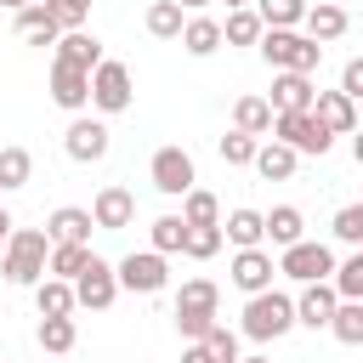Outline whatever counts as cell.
Instances as JSON below:
<instances>
[{"mask_svg": "<svg viewBox=\"0 0 363 363\" xmlns=\"http://www.w3.org/2000/svg\"><path fill=\"white\" fill-rule=\"evenodd\" d=\"M255 51L267 57V68H272V74H312V68L323 62V45H318V40H306L301 28H267Z\"/></svg>", "mask_w": 363, "mask_h": 363, "instance_id": "cell-2", "label": "cell"}, {"mask_svg": "<svg viewBox=\"0 0 363 363\" xmlns=\"http://www.w3.org/2000/svg\"><path fill=\"white\" fill-rule=\"evenodd\" d=\"M182 244H187V221H182V216H159V221L147 227V250H159V255H182Z\"/></svg>", "mask_w": 363, "mask_h": 363, "instance_id": "cell-32", "label": "cell"}, {"mask_svg": "<svg viewBox=\"0 0 363 363\" xmlns=\"http://www.w3.org/2000/svg\"><path fill=\"white\" fill-rule=\"evenodd\" d=\"M312 119H318L329 136H357V102H352L346 91H318Z\"/></svg>", "mask_w": 363, "mask_h": 363, "instance_id": "cell-15", "label": "cell"}, {"mask_svg": "<svg viewBox=\"0 0 363 363\" xmlns=\"http://www.w3.org/2000/svg\"><path fill=\"white\" fill-rule=\"evenodd\" d=\"M142 23H147V34H153V40H182V28H187V11H182L176 0H153Z\"/></svg>", "mask_w": 363, "mask_h": 363, "instance_id": "cell-28", "label": "cell"}, {"mask_svg": "<svg viewBox=\"0 0 363 363\" xmlns=\"http://www.w3.org/2000/svg\"><path fill=\"white\" fill-rule=\"evenodd\" d=\"M57 62H74V68L96 74L108 57H102V40H96L91 28H74V34H62V40H57Z\"/></svg>", "mask_w": 363, "mask_h": 363, "instance_id": "cell-19", "label": "cell"}, {"mask_svg": "<svg viewBox=\"0 0 363 363\" xmlns=\"http://www.w3.org/2000/svg\"><path fill=\"white\" fill-rule=\"evenodd\" d=\"M147 176H153V187H159L164 199H187V193H193V182H199V170H193V153H187V147H159V153L147 159Z\"/></svg>", "mask_w": 363, "mask_h": 363, "instance_id": "cell-5", "label": "cell"}, {"mask_svg": "<svg viewBox=\"0 0 363 363\" xmlns=\"http://www.w3.org/2000/svg\"><path fill=\"white\" fill-rule=\"evenodd\" d=\"M182 221H187V227H221V199L204 193V187H193V193L182 199Z\"/></svg>", "mask_w": 363, "mask_h": 363, "instance_id": "cell-31", "label": "cell"}, {"mask_svg": "<svg viewBox=\"0 0 363 363\" xmlns=\"http://www.w3.org/2000/svg\"><path fill=\"white\" fill-rule=\"evenodd\" d=\"M267 238H272L278 250L301 244V238H306V216H301L295 204H278V210H267Z\"/></svg>", "mask_w": 363, "mask_h": 363, "instance_id": "cell-27", "label": "cell"}, {"mask_svg": "<svg viewBox=\"0 0 363 363\" xmlns=\"http://www.w3.org/2000/svg\"><path fill=\"white\" fill-rule=\"evenodd\" d=\"M272 102L267 96H238L233 102V130H244V136H272Z\"/></svg>", "mask_w": 363, "mask_h": 363, "instance_id": "cell-22", "label": "cell"}, {"mask_svg": "<svg viewBox=\"0 0 363 363\" xmlns=\"http://www.w3.org/2000/svg\"><path fill=\"white\" fill-rule=\"evenodd\" d=\"M62 147H68L74 164H102L108 147H113V130H108L102 119H85V113H79V119L62 130Z\"/></svg>", "mask_w": 363, "mask_h": 363, "instance_id": "cell-9", "label": "cell"}, {"mask_svg": "<svg viewBox=\"0 0 363 363\" xmlns=\"http://www.w3.org/2000/svg\"><path fill=\"white\" fill-rule=\"evenodd\" d=\"M335 238H340V244H352V250H363V199L335 210Z\"/></svg>", "mask_w": 363, "mask_h": 363, "instance_id": "cell-39", "label": "cell"}, {"mask_svg": "<svg viewBox=\"0 0 363 363\" xmlns=\"http://www.w3.org/2000/svg\"><path fill=\"white\" fill-rule=\"evenodd\" d=\"M221 244H227V233H221V227H187V244H182V255H187V261H210Z\"/></svg>", "mask_w": 363, "mask_h": 363, "instance_id": "cell-38", "label": "cell"}, {"mask_svg": "<svg viewBox=\"0 0 363 363\" xmlns=\"http://www.w3.org/2000/svg\"><path fill=\"white\" fill-rule=\"evenodd\" d=\"M182 363H221V357H216L204 340H187V346H182Z\"/></svg>", "mask_w": 363, "mask_h": 363, "instance_id": "cell-45", "label": "cell"}, {"mask_svg": "<svg viewBox=\"0 0 363 363\" xmlns=\"http://www.w3.org/2000/svg\"><path fill=\"white\" fill-rule=\"evenodd\" d=\"M130 96H136V85H130V68L108 57V62L91 74V108H96V113H125V108H130Z\"/></svg>", "mask_w": 363, "mask_h": 363, "instance_id": "cell-7", "label": "cell"}, {"mask_svg": "<svg viewBox=\"0 0 363 363\" xmlns=\"http://www.w3.org/2000/svg\"><path fill=\"white\" fill-rule=\"evenodd\" d=\"M216 306H221V289L210 278H187L176 289V312H216Z\"/></svg>", "mask_w": 363, "mask_h": 363, "instance_id": "cell-33", "label": "cell"}, {"mask_svg": "<svg viewBox=\"0 0 363 363\" xmlns=\"http://www.w3.org/2000/svg\"><path fill=\"white\" fill-rule=\"evenodd\" d=\"M34 306H40V318H74L79 295L68 278H45V284H34Z\"/></svg>", "mask_w": 363, "mask_h": 363, "instance_id": "cell-24", "label": "cell"}, {"mask_svg": "<svg viewBox=\"0 0 363 363\" xmlns=\"http://www.w3.org/2000/svg\"><path fill=\"white\" fill-rule=\"evenodd\" d=\"M216 323H221L216 312H176V329H182V340H204Z\"/></svg>", "mask_w": 363, "mask_h": 363, "instance_id": "cell-43", "label": "cell"}, {"mask_svg": "<svg viewBox=\"0 0 363 363\" xmlns=\"http://www.w3.org/2000/svg\"><path fill=\"white\" fill-rule=\"evenodd\" d=\"M34 340H40V352H51V357H62V352H74V340H79V329H74V318H40V329H34Z\"/></svg>", "mask_w": 363, "mask_h": 363, "instance_id": "cell-29", "label": "cell"}, {"mask_svg": "<svg viewBox=\"0 0 363 363\" xmlns=\"http://www.w3.org/2000/svg\"><path fill=\"white\" fill-rule=\"evenodd\" d=\"M0 6H11V17H17V11H28V6H40V0H0Z\"/></svg>", "mask_w": 363, "mask_h": 363, "instance_id": "cell-47", "label": "cell"}, {"mask_svg": "<svg viewBox=\"0 0 363 363\" xmlns=\"http://www.w3.org/2000/svg\"><path fill=\"white\" fill-rule=\"evenodd\" d=\"M340 91H346L352 102H363V57H352V62L340 68Z\"/></svg>", "mask_w": 363, "mask_h": 363, "instance_id": "cell-44", "label": "cell"}, {"mask_svg": "<svg viewBox=\"0 0 363 363\" xmlns=\"http://www.w3.org/2000/svg\"><path fill=\"white\" fill-rule=\"evenodd\" d=\"M267 28H301L306 23V0H255Z\"/></svg>", "mask_w": 363, "mask_h": 363, "instance_id": "cell-36", "label": "cell"}, {"mask_svg": "<svg viewBox=\"0 0 363 363\" xmlns=\"http://www.w3.org/2000/svg\"><path fill=\"white\" fill-rule=\"evenodd\" d=\"M51 102L68 108V113L91 108V74L74 68V62H51Z\"/></svg>", "mask_w": 363, "mask_h": 363, "instance_id": "cell-13", "label": "cell"}, {"mask_svg": "<svg viewBox=\"0 0 363 363\" xmlns=\"http://www.w3.org/2000/svg\"><path fill=\"white\" fill-rule=\"evenodd\" d=\"M51 11H57V23H62V34H74V28H85V17H91V0H45Z\"/></svg>", "mask_w": 363, "mask_h": 363, "instance_id": "cell-42", "label": "cell"}, {"mask_svg": "<svg viewBox=\"0 0 363 363\" xmlns=\"http://www.w3.org/2000/svg\"><path fill=\"white\" fill-rule=\"evenodd\" d=\"M272 113H312V102H318V85H312V74H272Z\"/></svg>", "mask_w": 363, "mask_h": 363, "instance_id": "cell-14", "label": "cell"}, {"mask_svg": "<svg viewBox=\"0 0 363 363\" xmlns=\"http://www.w3.org/2000/svg\"><path fill=\"white\" fill-rule=\"evenodd\" d=\"M0 272H6L11 284H23V289L45 284V278H51V233H40V227H17L11 244H6V255H0Z\"/></svg>", "mask_w": 363, "mask_h": 363, "instance_id": "cell-1", "label": "cell"}, {"mask_svg": "<svg viewBox=\"0 0 363 363\" xmlns=\"http://www.w3.org/2000/svg\"><path fill=\"white\" fill-rule=\"evenodd\" d=\"M182 51H187V57H216V51H221V23H216V17H187Z\"/></svg>", "mask_w": 363, "mask_h": 363, "instance_id": "cell-26", "label": "cell"}, {"mask_svg": "<svg viewBox=\"0 0 363 363\" xmlns=\"http://www.w3.org/2000/svg\"><path fill=\"white\" fill-rule=\"evenodd\" d=\"M91 255H96L91 244H51V278H68V284H74Z\"/></svg>", "mask_w": 363, "mask_h": 363, "instance_id": "cell-34", "label": "cell"}, {"mask_svg": "<svg viewBox=\"0 0 363 363\" xmlns=\"http://www.w3.org/2000/svg\"><path fill=\"white\" fill-rule=\"evenodd\" d=\"M346 28H352L346 6H335V0H318V6H306V23H301V34H306V40L329 45V40H340Z\"/></svg>", "mask_w": 363, "mask_h": 363, "instance_id": "cell-17", "label": "cell"}, {"mask_svg": "<svg viewBox=\"0 0 363 363\" xmlns=\"http://www.w3.org/2000/svg\"><path fill=\"white\" fill-rule=\"evenodd\" d=\"M11 233H17V221H11V210L0 204V255H6V244H11Z\"/></svg>", "mask_w": 363, "mask_h": 363, "instance_id": "cell-46", "label": "cell"}, {"mask_svg": "<svg viewBox=\"0 0 363 363\" xmlns=\"http://www.w3.org/2000/svg\"><path fill=\"white\" fill-rule=\"evenodd\" d=\"M91 216H96V227H102V233H125V227L136 221V199H130V187L108 182V187L91 199Z\"/></svg>", "mask_w": 363, "mask_h": 363, "instance_id": "cell-12", "label": "cell"}, {"mask_svg": "<svg viewBox=\"0 0 363 363\" xmlns=\"http://www.w3.org/2000/svg\"><path fill=\"white\" fill-rule=\"evenodd\" d=\"M295 164H301V153L289 147V142H261V153H255V176H267V182H289L295 176Z\"/></svg>", "mask_w": 363, "mask_h": 363, "instance_id": "cell-23", "label": "cell"}, {"mask_svg": "<svg viewBox=\"0 0 363 363\" xmlns=\"http://www.w3.org/2000/svg\"><path fill=\"white\" fill-rule=\"evenodd\" d=\"M329 335H335L340 346H363V301H340V306H335Z\"/></svg>", "mask_w": 363, "mask_h": 363, "instance_id": "cell-35", "label": "cell"}, {"mask_svg": "<svg viewBox=\"0 0 363 363\" xmlns=\"http://www.w3.org/2000/svg\"><path fill=\"white\" fill-rule=\"evenodd\" d=\"M113 267H119V289H130V295H159V289L170 284V267H164L159 250H130V255L113 261Z\"/></svg>", "mask_w": 363, "mask_h": 363, "instance_id": "cell-6", "label": "cell"}, {"mask_svg": "<svg viewBox=\"0 0 363 363\" xmlns=\"http://www.w3.org/2000/svg\"><path fill=\"white\" fill-rule=\"evenodd\" d=\"M352 159H357V164H363V130H357V136H352Z\"/></svg>", "mask_w": 363, "mask_h": 363, "instance_id": "cell-49", "label": "cell"}, {"mask_svg": "<svg viewBox=\"0 0 363 363\" xmlns=\"http://www.w3.org/2000/svg\"><path fill=\"white\" fill-rule=\"evenodd\" d=\"M335 306H340L335 284H301V295H295V323L329 329V323H335Z\"/></svg>", "mask_w": 363, "mask_h": 363, "instance_id": "cell-16", "label": "cell"}, {"mask_svg": "<svg viewBox=\"0 0 363 363\" xmlns=\"http://www.w3.org/2000/svg\"><path fill=\"white\" fill-rule=\"evenodd\" d=\"M272 136H278V142H289L295 153H318V159L335 147V136H329L312 113H278V119H272Z\"/></svg>", "mask_w": 363, "mask_h": 363, "instance_id": "cell-10", "label": "cell"}, {"mask_svg": "<svg viewBox=\"0 0 363 363\" xmlns=\"http://www.w3.org/2000/svg\"><path fill=\"white\" fill-rule=\"evenodd\" d=\"M227 278H233V289H244V295H267L272 278H278V261H272V250H238L233 267H227Z\"/></svg>", "mask_w": 363, "mask_h": 363, "instance_id": "cell-11", "label": "cell"}, {"mask_svg": "<svg viewBox=\"0 0 363 363\" xmlns=\"http://www.w3.org/2000/svg\"><path fill=\"white\" fill-rule=\"evenodd\" d=\"M74 295H79V306H91V312H108V306L119 301V267L102 261V255H91L85 272L74 278Z\"/></svg>", "mask_w": 363, "mask_h": 363, "instance_id": "cell-8", "label": "cell"}, {"mask_svg": "<svg viewBox=\"0 0 363 363\" xmlns=\"http://www.w3.org/2000/svg\"><path fill=\"white\" fill-rule=\"evenodd\" d=\"M329 284H335V295H340V301H363V250H352V255L335 267V278H329Z\"/></svg>", "mask_w": 363, "mask_h": 363, "instance_id": "cell-37", "label": "cell"}, {"mask_svg": "<svg viewBox=\"0 0 363 363\" xmlns=\"http://www.w3.org/2000/svg\"><path fill=\"white\" fill-rule=\"evenodd\" d=\"M335 267H340V261H335V250H329L323 238H301V244L278 250V272L295 278V284H329Z\"/></svg>", "mask_w": 363, "mask_h": 363, "instance_id": "cell-4", "label": "cell"}, {"mask_svg": "<svg viewBox=\"0 0 363 363\" xmlns=\"http://www.w3.org/2000/svg\"><path fill=\"white\" fill-rule=\"evenodd\" d=\"M255 153H261V136H244V130H227L221 136V159L227 164H255Z\"/></svg>", "mask_w": 363, "mask_h": 363, "instance_id": "cell-40", "label": "cell"}, {"mask_svg": "<svg viewBox=\"0 0 363 363\" xmlns=\"http://www.w3.org/2000/svg\"><path fill=\"white\" fill-rule=\"evenodd\" d=\"M295 329V301L289 295H278V289H267V295H250L244 301V323H238V335L244 340H278V335H289Z\"/></svg>", "mask_w": 363, "mask_h": 363, "instance_id": "cell-3", "label": "cell"}, {"mask_svg": "<svg viewBox=\"0 0 363 363\" xmlns=\"http://www.w3.org/2000/svg\"><path fill=\"white\" fill-rule=\"evenodd\" d=\"M28 176H34V153L28 147H0V193L28 187Z\"/></svg>", "mask_w": 363, "mask_h": 363, "instance_id": "cell-30", "label": "cell"}, {"mask_svg": "<svg viewBox=\"0 0 363 363\" xmlns=\"http://www.w3.org/2000/svg\"><path fill=\"white\" fill-rule=\"evenodd\" d=\"M244 6H255V0H227V11H244Z\"/></svg>", "mask_w": 363, "mask_h": 363, "instance_id": "cell-50", "label": "cell"}, {"mask_svg": "<svg viewBox=\"0 0 363 363\" xmlns=\"http://www.w3.org/2000/svg\"><path fill=\"white\" fill-rule=\"evenodd\" d=\"M244 363H272V357H261V352H255V357H244Z\"/></svg>", "mask_w": 363, "mask_h": 363, "instance_id": "cell-51", "label": "cell"}, {"mask_svg": "<svg viewBox=\"0 0 363 363\" xmlns=\"http://www.w3.org/2000/svg\"><path fill=\"white\" fill-rule=\"evenodd\" d=\"M221 233H227V244H233V250H261V244H267V216H261V210H250V204H238V210H227Z\"/></svg>", "mask_w": 363, "mask_h": 363, "instance_id": "cell-18", "label": "cell"}, {"mask_svg": "<svg viewBox=\"0 0 363 363\" xmlns=\"http://www.w3.org/2000/svg\"><path fill=\"white\" fill-rule=\"evenodd\" d=\"M204 346H210L221 363H244V352H238V329H227V323H216V329L204 335Z\"/></svg>", "mask_w": 363, "mask_h": 363, "instance_id": "cell-41", "label": "cell"}, {"mask_svg": "<svg viewBox=\"0 0 363 363\" xmlns=\"http://www.w3.org/2000/svg\"><path fill=\"white\" fill-rule=\"evenodd\" d=\"M91 227H96V216H91V210H79V204L51 210V221H45L51 244H91Z\"/></svg>", "mask_w": 363, "mask_h": 363, "instance_id": "cell-20", "label": "cell"}, {"mask_svg": "<svg viewBox=\"0 0 363 363\" xmlns=\"http://www.w3.org/2000/svg\"><path fill=\"white\" fill-rule=\"evenodd\" d=\"M261 34H267V23H261L255 6L227 11V23H221V45H261Z\"/></svg>", "mask_w": 363, "mask_h": 363, "instance_id": "cell-25", "label": "cell"}, {"mask_svg": "<svg viewBox=\"0 0 363 363\" xmlns=\"http://www.w3.org/2000/svg\"><path fill=\"white\" fill-rule=\"evenodd\" d=\"M176 6H182V11H204L210 0H176Z\"/></svg>", "mask_w": 363, "mask_h": 363, "instance_id": "cell-48", "label": "cell"}, {"mask_svg": "<svg viewBox=\"0 0 363 363\" xmlns=\"http://www.w3.org/2000/svg\"><path fill=\"white\" fill-rule=\"evenodd\" d=\"M11 23H17V34H23L28 45H57V40H62V23H57V11H51L45 0L28 6V11H17Z\"/></svg>", "mask_w": 363, "mask_h": 363, "instance_id": "cell-21", "label": "cell"}]
</instances>
